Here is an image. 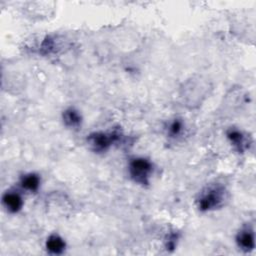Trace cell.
Returning a JSON list of instances; mask_svg holds the SVG:
<instances>
[{"instance_id": "obj_9", "label": "cell", "mask_w": 256, "mask_h": 256, "mask_svg": "<svg viewBox=\"0 0 256 256\" xmlns=\"http://www.w3.org/2000/svg\"><path fill=\"white\" fill-rule=\"evenodd\" d=\"M227 137L228 139L230 140V142L238 148V150L240 151H243L244 149V146H245V138L243 136V134L238 131V130H235V129H231L230 131H228L227 133Z\"/></svg>"}, {"instance_id": "obj_8", "label": "cell", "mask_w": 256, "mask_h": 256, "mask_svg": "<svg viewBox=\"0 0 256 256\" xmlns=\"http://www.w3.org/2000/svg\"><path fill=\"white\" fill-rule=\"evenodd\" d=\"M63 121L66 126L75 128L81 123V115L74 108H68L63 113Z\"/></svg>"}, {"instance_id": "obj_7", "label": "cell", "mask_w": 256, "mask_h": 256, "mask_svg": "<svg viewBox=\"0 0 256 256\" xmlns=\"http://www.w3.org/2000/svg\"><path fill=\"white\" fill-rule=\"evenodd\" d=\"M21 186L29 192H36L40 186V177L35 173L26 174L21 179Z\"/></svg>"}, {"instance_id": "obj_6", "label": "cell", "mask_w": 256, "mask_h": 256, "mask_svg": "<svg viewBox=\"0 0 256 256\" xmlns=\"http://www.w3.org/2000/svg\"><path fill=\"white\" fill-rule=\"evenodd\" d=\"M46 248L52 254H60L65 249V242L59 235L52 234L47 238Z\"/></svg>"}, {"instance_id": "obj_2", "label": "cell", "mask_w": 256, "mask_h": 256, "mask_svg": "<svg viewBox=\"0 0 256 256\" xmlns=\"http://www.w3.org/2000/svg\"><path fill=\"white\" fill-rule=\"evenodd\" d=\"M152 172V164L145 158H135L129 164V173L132 179L139 184H148Z\"/></svg>"}, {"instance_id": "obj_1", "label": "cell", "mask_w": 256, "mask_h": 256, "mask_svg": "<svg viewBox=\"0 0 256 256\" xmlns=\"http://www.w3.org/2000/svg\"><path fill=\"white\" fill-rule=\"evenodd\" d=\"M225 199V190L222 186L209 187L201 193L198 199V207L201 211H209L222 205Z\"/></svg>"}, {"instance_id": "obj_10", "label": "cell", "mask_w": 256, "mask_h": 256, "mask_svg": "<svg viewBox=\"0 0 256 256\" xmlns=\"http://www.w3.org/2000/svg\"><path fill=\"white\" fill-rule=\"evenodd\" d=\"M182 128H183L182 121L179 120V119H175L169 125V129H168L169 130V134L171 136H173V137L177 136V135H179L181 133Z\"/></svg>"}, {"instance_id": "obj_4", "label": "cell", "mask_w": 256, "mask_h": 256, "mask_svg": "<svg viewBox=\"0 0 256 256\" xmlns=\"http://www.w3.org/2000/svg\"><path fill=\"white\" fill-rule=\"evenodd\" d=\"M236 241L239 247L245 251H250L254 248L255 242H254V232L251 228H244L242 229L237 237Z\"/></svg>"}, {"instance_id": "obj_3", "label": "cell", "mask_w": 256, "mask_h": 256, "mask_svg": "<svg viewBox=\"0 0 256 256\" xmlns=\"http://www.w3.org/2000/svg\"><path fill=\"white\" fill-rule=\"evenodd\" d=\"M119 136L120 135L117 132H111V133L94 132L88 136L87 140L94 151L101 152L108 149L110 145L119 138Z\"/></svg>"}, {"instance_id": "obj_5", "label": "cell", "mask_w": 256, "mask_h": 256, "mask_svg": "<svg viewBox=\"0 0 256 256\" xmlns=\"http://www.w3.org/2000/svg\"><path fill=\"white\" fill-rule=\"evenodd\" d=\"M3 204L5 205L8 211L12 213H16L21 209L23 205V201L21 196L18 193L7 192L3 196Z\"/></svg>"}]
</instances>
